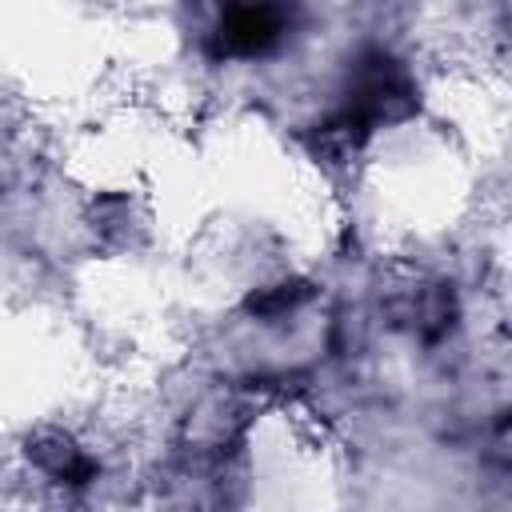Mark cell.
Masks as SVG:
<instances>
[{"mask_svg":"<svg viewBox=\"0 0 512 512\" xmlns=\"http://www.w3.org/2000/svg\"><path fill=\"white\" fill-rule=\"evenodd\" d=\"M284 32V12L272 0H248L228 8L224 24H220V48L232 56H252L264 52L268 44H276V36Z\"/></svg>","mask_w":512,"mask_h":512,"instance_id":"cell-1","label":"cell"}]
</instances>
